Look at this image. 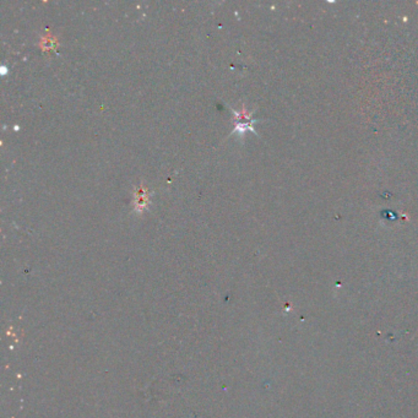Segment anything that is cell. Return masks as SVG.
I'll return each instance as SVG.
<instances>
[{
  "label": "cell",
  "mask_w": 418,
  "mask_h": 418,
  "mask_svg": "<svg viewBox=\"0 0 418 418\" xmlns=\"http://www.w3.org/2000/svg\"><path fill=\"white\" fill-rule=\"evenodd\" d=\"M150 205V193L145 185L135 188L134 193V209L137 214H142Z\"/></svg>",
  "instance_id": "6da1fadb"
}]
</instances>
